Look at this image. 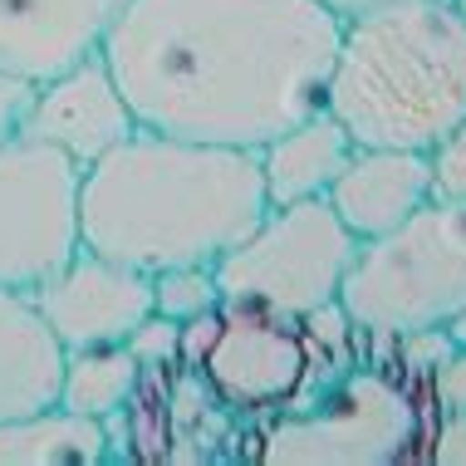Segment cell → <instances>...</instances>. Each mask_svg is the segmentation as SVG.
I'll list each match as a JSON object with an SVG mask.
<instances>
[{
	"label": "cell",
	"mask_w": 466,
	"mask_h": 466,
	"mask_svg": "<svg viewBox=\"0 0 466 466\" xmlns=\"http://www.w3.org/2000/svg\"><path fill=\"white\" fill-rule=\"evenodd\" d=\"M339 30L319 0H123L98 55L137 128L256 153L324 108Z\"/></svg>",
	"instance_id": "cell-1"
},
{
	"label": "cell",
	"mask_w": 466,
	"mask_h": 466,
	"mask_svg": "<svg viewBox=\"0 0 466 466\" xmlns=\"http://www.w3.org/2000/svg\"><path fill=\"white\" fill-rule=\"evenodd\" d=\"M250 147H217L137 128L79 182V246L143 275L217 266L266 217Z\"/></svg>",
	"instance_id": "cell-2"
},
{
	"label": "cell",
	"mask_w": 466,
	"mask_h": 466,
	"mask_svg": "<svg viewBox=\"0 0 466 466\" xmlns=\"http://www.w3.org/2000/svg\"><path fill=\"white\" fill-rule=\"evenodd\" d=\"M324 108L354 147L427 153L466 118V20L451 0H393L344 20Z\"/></svg>",
	"instance_id": "cell-3"
},
{
	"label": "cell",
	"mask_w": 466,
	"mask_h": 466,
	"mask_svg": "<svg viewBox=\"0 0 466 466\" xmlns=\"http://www.w3.org/2000/svg\"><path fill=\"white\" fill-rule=\"evenodd\" d=\"M349 329L398 339L447 329L466 309V201H422L393 231L359 241L339 285Z\"/></svg>",
	"instance_id": "cell-4"
},
{
	"label": "cell",
	"mask_w": 466,
	"mask_h": 466,
	"mask_svg": "<svg viewBox=\"0 0 466 466\" xmlns=\"http://www.w3.org/2000/svg\"><path fill=\"white\" fill-rule=\"evenodd\" d=\"M432 402L412 373L388 363H359L334 373L319 393H299L275 412L260 442L270 466H388L422 457L432 432Z\"/></svg>",
	"instance_id": "cell-5"
},
{
	"label": "cell",
	"mask_w": 466,
	"mask_h": 466,
	"mask_svg": "<svg viewBox=\"0 0 466 466\" xmlns=\"http://www.w3.org/2000/svg\"><path fill=\"white\" fill-rule=\"evenodd\" d=\"M359 250V236L334 217L324 197L266 207L241 246L217 260L221 305L270 309L285 319H309L314 309L334 305L344 270Z\"/></svg>",
	"instance_id": "cell-6"
},
{
	"label": "cell",
	"mask_w": 466,
	"mask_h": 466,
	"mask_svg": "<svg viewBox=\"0 0 466 466\" xmlns=\"http://www.w3.org/2000/svg\"><path fill=\"white\" fill-rule=\"evenodd\" d=\"M182 363L236 412H280L309 388L314 349L299 319L217 305L182 324Z\"/></svg>",
	"instance_id": "cell-7"
},
{
	"label": "cell",
	"mask_w": 466,
	"mask_h": 466,
	"mask_svg": "<svg viewBox=\"0 0 466 466\" xmlns=\"http://www.w3.org/2000/svg\"><path fill=\"white\" fill-rule=\"evenodd\" d=\"M79 182L65 153L10 137L0 143V285L40 289L79 250Z\"/></svg>",
	"instance_id": "cell-8"
},
{
	"label": "cell",
	"mask_w": 466,
	"mask_h": 466,
	"mask_svg": "<svg viewBox=\"0 0 466 466\" xmlns=\"http://www.w3.org/2000/svg\"><path fill=\"white\" fill-rule=\"evenodd\" d=\"M49 334L69 349L128 344V334L153 314V275L118 266L94 250H74L40 289H30Z\"/></svg>",
	"instance_id": "cell-9"
},
{
	"label": "cell",
	"mask_w": 466,
	"mask_h": 466,
	"mask_svg": "<svg viewBox=\"0 0 466 466\" xmlns=\"http://www.w3.org/2000/svg\"><path fill=\"white\" fill-rule=\"evenodd\" d=\"M133 133L137 118L123 89L113 84L104 55H89L65 74H55V79L35 84L20 123V137H35V143L65 153L74 167H94L98 157L113 153Z\"/></svg>",
	"instance_id": "cell-10"
},
{
	"label": "cell",
	"mask_w": 466,
	"mask_h": 466,
	"mask_svg": "<svg viewBox=\"0 0 466 466\" xmlns=\"http://www.w3.org/2000/svg\"><path fill=\"white\" fill-rule=\"evenodd\" d=\"M123 0H0V69L45 84L104 49Z\"/></svg>",
	"instance_id": "cell-11"
},
{
	"label": "cell",
	"mask_w": 466,
	"mask_h": 466,
	"mask_svg": "<svg viewBox=\"0 0 466 466\" xmlns=\"http://www.w3.org/2000/svg\"><path fill=\"white\" fill-rule=\"evenodd\" d=\"M324 201H329L334 217L344 221L359 241H373V236L393 231L398 221H408L422 201H432V167H427V153L354 147Z\"/></svg>",
	"instance_id": "cell-12"
},
{
	"label": "cell",
	"mask_w": 466,
	"mask_h": 466,
	"mask_svg": "<svg viewBox=\"0 0 466 466\" xmlns=\"http://www.w3.org/2000/svg\"><path fill=\"white\" fill-rule=\"evenodd\" d=\"M59 373L65 344L49 334L45 314L25 289L0 285V422L59 402Z\"/></svg>",
	"instance_id": "cell-13"
},
{
	"label": "cell",
	"mask_w": 466,
	"mask_h": 466,
	"mask_svg": "<svg viewBox=\"0 0 466 466\" xmlns=\"http://www.w3.org/2000/svg\"><path fill=\"white\" fill-rule=\"evenodd\" d=\"M349 153H354V137L344 133V123L329 108L299 118L295 128H285L266 147H256L260 177H266V201L270 207H285V201L329 197V187L344 172Z\"/></svg>",
	"instance_id": "cell-14"
},
{
	"label": "cell",
	"mask_w": 466,
	"mask_h": 466,
	"mask_svg": "<svg viewBox=\"0 0 466 466\" xmlns=\"http://www.w3.org/2000/svg\"><path fill=\"white\" fill-rule=\"evenodd\" d=\"M113 461L108 422L74 408H35L0 422V466H98Z\"/></svg>",
	"instance_id": "cell-15"
},
{
	"label": "cell",
	"mask_w": 466,
	"mask_h": 466,
	"mask_svg": "<svg viewBox=\"0 0 466 466\" xmlns=\"http://www.w3.org/2000/svg\"><path fill=\"white\" fill-rule=\"evenodd\" d=\"M137 383H143V363L133 359L128 344L69 349L65 373H59V408H74V412H84V418L113 422L137 398Z\"/></svg>",
	"instance_id": "cell-16"
},
{
	"label": "cell",
	"mask_w": 466,
	"mask_h": 466,
	"mask_svg": "<svg viewBox=\"0 0 466 466\" xmlns=\"http://www.w3.org/2000/svg\"><path fill=\"white\" fill-rule=\"evenodd\" d=\"M221 305L217 270L211 266H172L153 275V314L172 324H192Z\"/></svg>",
	"instance_id": "cell-17"
},
{
	"label": "cell",
	"mask_w": 466,
	"mask_h": 466,
	"mask_svg": "<svg viewBox=\"0 0 466 466\" xmlns=\"http://www.w3.org/2000/svg\"><path fill=\"white\" fill-rule=\"evenodd\" d=\"M427 167L437 201H466V118L427 147Z\"/></svg>",
	"instance_id": "cell-18"
},
{
	"label": "cell",
	"mask_w": 466,
	"mask_h": 466,
	"mask_svg": "<svg viewBox=\"0 0 466 466\" xmlns=\"http://www.w3.org/2000/svg\"><path fill=\"white\" fill-rule=\"evenodd\" d=\"M128 349H133V359L143 363V373L157 369V363H177L182 359V324L162 319V314H147V319L128 334Z\"/></svg>",
	"instance_id": "cell-19"
},
{
	"label": "cell",
	"mask_w": 466,
	"mask_h": 466,
	"mask_svg": "<svg viewBox=\"0 0 466 466\" xmlns=\"http://www.w3.org/2000/svg\"><path fill=\"white\" fill-rule=\"evenodd\" d=\"M427 402H432L437 418L466 412V344H451L447 359L427 373Z\"/></svg>",
	"instance_id": "cell-20"
},
{
	"label": "cell",
	"mask_w": 466,
	"mask_h": 466,
	"mask_svg": "<svg viewBox=\"0 0 466 466\" xmlns=\"http://www.w3.org/2000/svg\"><path fill=\"white\" fill-rule=\"evenodd\" d=\"M422 461H437V466H466V412H447V418H432V432H427Z\"/></svg>",
	"instance_id": "cell-21"
},
{
	"label": "cell",
	"mask_w": 466,
	"mask_h": 466,
	"mask_svg": "<svg viewBox=\"0 0 466 466\" xmlns=\"http://www.w3.org/2000/svg\"><path fill=\"white\" fill-rule=\"evenodd\" d=\"M30 94H35L30 79H15V74L0 69V143L20 137V123H25V108H30Z\"/></svg>",
	"instance_id": "cell-22"
},
{
	"label": "cell",
	"mask_w": 466,
	"mask_h": 466,
	"mask_svg": "<svg viewBox=\"0 0 466 466\" xmlns=\"http://www.w3.org/2000/svg\"><path fill=\"white\" fill-rule=\"evenodd\" d=\"M329 15L344 25V20H354V15H363V10H378V5H393V0H319Z\"/></svg>",
	"instance_id": "cell-23"
},
{
	"label": "cell",
	"mask_w": 466,
	"mask_h": 466,
	"mask_svg": "<svg viewBox=\"0 0 466 466\" xmlns=\"http://www.w3.org/2000/svg\"><path fill=\"white\" fill-rule=\"evenodd\" d=\"M447 334H451V339H457V344H466V309H461V314H457V319H451V324H447Z\"/></svg>",
	"instance_id": "cell-24"
},
{
	"label": "cell",
	"mask_w": 466,
	"mask_h": 466,
	"mask_svg": "<svg viewBox=\"0 0 466 466\" xmlns=\"http://www.w3.org/2000/svg\"><path fill=\"white\" fill-rule=\"evenodd\" d=\"M451 5H457V15H461V20H466V0H451Z\"/></svg>",
	"instance_id": "cell-25"
}]
</instances>
